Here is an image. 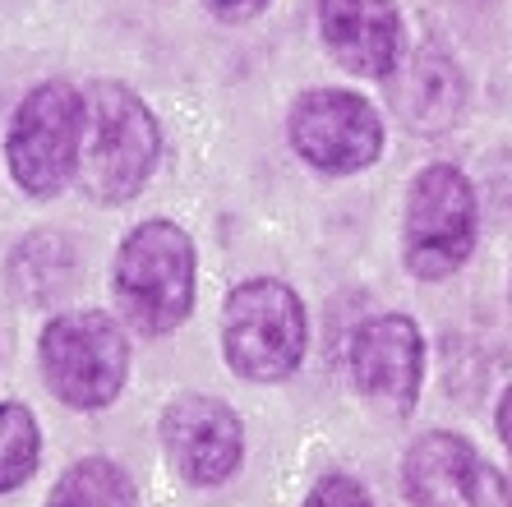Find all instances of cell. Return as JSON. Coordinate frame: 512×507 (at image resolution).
Returning a JSON list of instances; mask_svg holds the SVG:
<instances>
[{
  "mask_svg": "<svg viewBox=\"0 0 512 507\" xmlns=\"http://www.w3.org/2000/svg\"><path fill=\"white\" fill-rule=\"evenodd\" d=\"M402 484L416 507H512V484L457 434H425L402 457Z\"/></svg>",
  "mask_w": 512,
  "mask_h": 507,
  "instance_id": "8",
  "label": "cell"
},
{
  "mask_svg": "<svg viewBox=\"0 0 512 507\" xmlns=\"http://www.w3.org/2000/svg\"><path fill=\"white\" fill-rule=\"evenodd\" d=\"M116 305L139 337H167L194 309V240L176 222L134 226L116 254Z\"/></svg>",
  "mask_w": 512,
  "mask_h": 507,
  "instance_id": "2",
  "label": "cell"
},
{
  "mask_svg": "<svg viewBox=\"0 0 512 507\" xmlns=\"http://www.w3.org/2000/svg\"><path fill=\"white\" fill-rule=\"evenodd\" d=\"M47 507H139V489L111 457H84L56 480Z\"/></svg>",
  "mask_w": 512,
  "mask_h": 507,
  "instance_id": "14",
  "label": "cell"
},
{
  "mask_svg": "<svg viewBox=\"0 0 512 507\" xmlns=\"http://www.w3.org/2000/svg\"><path fill=\"white\" fill-rule=\"evenodd\" d=\"M42 461V429L19 401H0V494H14L33 480Z\"/></svg>",
  "mask_w": 512,
  "mask_h": 507,
  "instance_id": "15",
  "label": "cell"
},
{
  "mask_svg": "<svg viewBox=\"0 0 512 507\" xmlns=\"http://www.w3.org/2000/svg\"><path fill=\"white\" fill-rule=\"evenodd\" d=\"M310 319L300 295L277 277H250L227 295L222 351L227 365L250 383H286L305 360Z\"/></svg>",
  "mask_w": 512,
  "mask_h": 507,
  "instance_id": "3",
  "label": "cell"
},
{
  "mask_svg": "<svg viewBox=\"0 0 512 507\" xmlns=\"http://www.w3.org/2000/svg\"><path fill=\"white\" fill-rule=\"evenodd\" d=\"M162 448L167 461L176 466L180 480L190 484H213L231 480L245 461V425L240 415L231 411L227 401L217 397H180L167 406L162 415Z\"/></svg>",
  "mask_w": 512,
  "mask_h": 507,
  "instance_id": "10",
  "label": "cell"
},
{
  "mask_svg": "<svg viewBox=\"0 0 512 507\" xmlns=\"http://www.w3.org/2000/svg\"><path fill=\"white\" fill-rule=\"evenodd\" d=\"M508 295H512V286H508Z\"/></svg>",
  "mask_w": 512,
  "mask_h": 507,
  "instance_id": "19",
  "label": "cell"
},
{
  "mask_svg": "<svg viewBox=\"0 0 512 507\" xmlns=\"http://www.w3.org/2000/svg\"><path fill=\"white\" fill-rule=\"evenodd\" d=\"M74 282V245L60 236H37L19 240V249L10 254V286L19 300L28 305H51L65 295V286Z\"/></svg>",
  "mask_w": 512,
  "mask_h": 507,
  "instance_id": "13",
  "label": "cell"
},
{
  "mask_svg": "<svg viewBox=\"0 0 512 507\" xmlns=\"http://www.w3.org/2000/svg\"><path fill=\"white\" fill-rule=\"evenodd\" d=\"M388 97L393 111L402 116L406 130L416 134H443L453 130L466 107V83L457 65L443 51H416L388 74Z\"/></svg>",
  "mask_w": 512,
  "mask_h": 507,
  "instance_id": "12",
  "label": "cell"
},
{
  "mask_svg": "<svg viewBox=\"0 0 512 507\" xmlns=\"http://www.w3.org/2000/svg\"><path fill=\"white\" fill-rule=\"evenodd\" d=\"M351 378L356 392L383 415H411L425 378V337L406 314H379L351 337Z\"/></svg>",
  "mask_w": 512,
  "mask_h": 507,
  "instance_id": "9",
  "label": "cell"
},
{
  "mask_svg": "<svg viewBox=\"0 0 512 507\" xmlns=\"http://www.w3.org/2000/svg\"><path fill=\"white\" fill-rule=\"evenodd\" d=\"M291 148L305 166L323 176H356L379 162L383 153V120L379 111L351 88H310L296 97L286 120Z\"/></svg>",
  "mask_w": 512,
  "mask_h": 507,
  "instance_id": "7",
  "label": "cell"
},
{
  "mask_svg": "<svg viewBox=\"0 0 512 507\" xmlns=\"http://www.w3.org/2000/svg\"><path fill=\"white\" fill-rule=\"evenodd\" d=\"M37 360L56 401L74 411H102L125 388L130 337L102 309H65L42 328Z\"/></svg>",
  "mask_w": 512,
  "mask_h": 507,
  "instance_id": "5",
  "label": "cell"
},
{
  "mask_svg": "<svg viewBox=\"0 0 512 507\" xmlns=\"http://www.w3.org/2000/svg\"><path fill=\"white\" fill-rule=\"evenodd\" d=\"M273 0H208V10L222 19V24H245V19H259Z\"/></svg>",
  "mask_w": 512,
  "mask_h": 507,
  "instance_id": "17",
  "label": "cell"
},
{
  "mask_svg": "<svg viewBox=\"0 0 512 507\" xmlns=\"http://www.w3.org/2000/svg\"><path fill=\"white\" fill-rule=\"evenodd\" d=\"M494 425H499L503 448L512 452V383H508V392H503V397H499V420H494Z\"/></svg>",
  "mask_w": 512,
  "mask_h": 507,
  "instance_id": "18",
  "label": "cell"
},
{
  "mask_svg": "<svg viewBox=\"0 0 512 507\" xmlns=\"http://www.w3.org/2000/svg\"><path fill=\"white\" fill-rule=\"evenodd\" d=\"M319 33L328 56L360 79H388L406 60L397 0H319Z\"/></svg>",
  "mask_w": 512,
  "mask_h": 507,
  "instance_id": "11",
  "label": "cell"
},
{
  "mask_svg": "<svg viewBox=\"0 0 512 507\" xmlns=\"http://www.w3.org/2000/svg\"><path fill=\"white\" fill-rule=\"evenodd\" d=\"M476 249V189L453 162H434L411 180L402 217V259L420 282L453 277Z\"/></svg>",
  "mask_w": 512,
  "mask_h": 507,
  "instance_id": "6",
  "label": "cell"
},
{
  "mask_svg": "<svg viewBox=\"0 0 512 507\" xmlns=\"http://www.w3.org/2000/svg\"><path fill=\"white\" fill-rule=\"evenodd\" d=\"M162 130L134 88L107 79L84 93L79 185L93 203H130L157 166Z\"/></svg>",
  "mask_w": 512,
  "mask_h": 507,
  "instance_id": "1",
  "label": "cell"
},
{
  "mask_svg": "<svg viewBox=\"0 0 512 507\" xmlns=\"http://www.w3.org/2000/svg\"><path fill=\"white\" fill-rule=\"evenodd\" d=\"M84 148V93L65 79H47L28 88L5 130V166L14 185L33 199H56L79 180Z\"/></svg>",
  "mask_w": 512,
  "mask_h": 507,
  "instance_id": "4",
  "label": "cell"
},
{
  "mask_svg": "<svg viewBox=\"0 0 512 507\" xmlns=\"http://www.w3.org/2000/svg\"><path fill=\"white\" fill-rule=\"evenodd\" d=\"M305 507H374V498H370V489L360 480H351V475H323L310 489Z\"/></svg>",
  "mask_w": 512,
  "mask_h": 507,
  "instance_id": "16",
  "label": "cell"
}]
</instances>
